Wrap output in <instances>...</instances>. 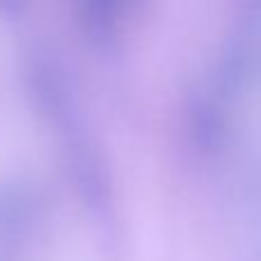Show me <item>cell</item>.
<instances>
[{
  "instance_id": "cell-1",
  "label": "cell",
  "mask_w": 261,
  "mask_h": 261,
  "mask_svg": "<svg viewBox=\"0 0 261 261\" xmlns=\"http://www.w3.org/2000/svg\"><path fill=\"white\" fill-rule=\"evenodd\" d=\"M229 115L225 108V96L216 90H195L186 103V128L193 144L202 153H218L225 149L229 138Z\"/></svg>"
}]
</instances>
